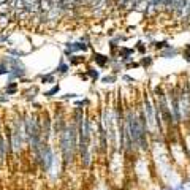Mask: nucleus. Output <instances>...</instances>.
Wrapping results in <instances>:
<instances>
[{"mask_svg": "<svg viewBox=\"0 0 190 190\" xmlns=\"http://www.w3.org/2000/svg\"><path fill=\"white\" fill-rule=\"evenodd\" d=\"M94 60H95V64L100 65V67H105V65L109 64V57L103 56V54H100V52H95L94 54Z\"/></svg>", "mask_w": 190, "mask_h": 190, "instance_id": "1", "label": "nucleus"}, {"mask_svg": "<svg viewBox=\"0 0 190 190\" xmlns=\"http://www.w3.org/2000/svg\"><path fill=\"white\" fill-rule=\"evenodd\" d=\"M154 62V59L150 56H144V57H141V65L143 67H149L150 64Z\"/></svg>", "mask_w": 190, "mask_h": 190, "instance_id": "2", "label": "nucleus"}, {"mask_svg": "<svg viewBox=\"0 0 190 190\" xmlns=\"http://www.w3.org/2000/svg\"><path fill=\"white\" fill-rule=\"evenodd\" d=\"M87 73H89V75H90L94 79H97V78H98V76H100V71H98V70H94V68L87 70Z\"/></svg>", "mask_w": 190, "mask_h": 190, "instance_id": "3", "label": "nucleus"}, {"mask_svg": "<svg viewBox=\"0 0 190 190\" xmlns=\"http://www.w3.org/2000/svg\"><path fill=\"white\" fill-rule=\"evenodd\" d=\"M43 83H46V84H51L52 81H54V75H46V76H43Z\"/></svg>", "mask_w": 190, "mask_h": 190, "instance_id": "4", "label": "nucleus"}, {"mask_svg": "<svg viewBox=\"0 0 190 190\" xmlns=\"http://www.w3.org/2000/svg\"><path fill=\"white\" fill-rule=\"evenodd\" d=\"M182 56H184L187 60H190V43L185 46V51H182Z\"/></svg>", "mask_w": 190, "mask_h": 190, "instance_id": "5", "label": "nucleus"}]
</instances>
